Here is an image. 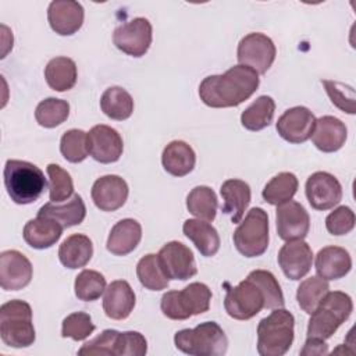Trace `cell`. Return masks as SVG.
<instances>
[{
    "mask_svg": "<svg viewBox=\"0 0 356 356\" xmlns=\"http://www.w3.org/2000/svg\"><path fill=\"white\" fill-rule=\"evenodd\" d=\"M259 74L250 67L238 64L220 75H209L199 85L200 100L213 108L236 107L259 88Z\"/></svg>",
    "mask_w": 356,
    "mask_h": 356,
    "instance_id": "cell-1",
    "label": "cell"
},
{
    "mask_svg": "<svg viewBox=\"0 0 356 356\" xmlns=\"http://www.w3.org/2000/svg\"><path fill=\"white\" fill-rule=\"evenodd\" d=\"M3 179L8 196L17 204L36 202L47 186L43 171L33 163L25 160H7Z\"/></svg>",
    "mask_w": 356,
    "mask_h": 356,
    "instance_id": "cell-2",
    "label": "cell"
},
{
    "mask_svg": "<svg viewBox=\"0 0 356 356\" xmlns=\"http://www.w3.org/2000/svg\"><path fill=\"white\" fill-rule=\"evenodd\" d=\"M353 310L352 298L341 291L327 292L318 306L310 313L307 338L328 339L345 323Z\"/></svg>",
    "mask_w": 356,
    "mask_h": 356,
    "instance_id": "cell-3",
    "label": "cell"
},
{
    "mask_svg": "<svg viewBox=\"0 0 356 356\" xmlns=\"http://www.w3.org/2000/svg\"><path fill=\"white\" fill-rule=\"evenodd\" d=\"M295 328L293 314L278 307L270 316L260 320L257 325V352L260 356H282L285 355L292 342Z\"/></svg>",
    "mask_w": 356,
    "mask_h": 356,
    "instance_id": "cell-4",
    "label": "cell"
},
{
    "mask_svg": "<svg viewBox=\"0 0 356 356\" xmlns=\"http://www.w3.org/2000/svg\"><path fill=\"white\" fill-rule=\"evenodd\" d=\"M177 349L192 356H222L228 349V338L216 321H204L195 328L177 331Z\"/></svg>",
    "mask_w": 356,
    "mask_h": 356,
    "instance_id": "cell-5",
    "label": "cell"
},
{
    "mask_svg": "<svg viewBox=\"0 0 356 356\" xmlns=\"http://www.w3.org/2000/svg\"><path fill=\"white\" fill-rule=\"evenodd\" d=\"M0 337L11 348H28L35 342L36 334L29 303L14 299L1 305Z\"/></svg>",
    "mask_w": 356,
    "mask_h": 356,
    "instance_id": "cell-6",
    "label": "cell"
},
{
    "mask_svg": "<svg viewBox=\"0 0 356 356\" xmlns=\"http://www.w3.org/2000/svg\"><path fill=\"white\" fill-rule=\"evenodd\" d=\"M211 291L203 282H192L182 291H168L163 295L160 307L171 320H188L206 313L210 307Z\"/></svg>",
    "mask_w": 356,
    "mask_h": 356,
    "instance_id": "cell-7",
    "label": "cell"
},
{
    "mask_svg": "<svg viewBox=\"0 0 356 356\" xmlns=\"http://www.w3.org/2000/svg\"><path fill=\"white\" fill-rule=\"evenodd\" d=\"M236 250L245 257L261 256L268 248V216L261 207L248 211L232 235Z\"/></svg>",
    "mask_w": 356,
    "mask_h": 356,
    "instance_id": "cell-8",
    "label": "cell"
},
{
    "mask_svg": "<svg viewBox=\"0 0 356 356\" xmlns=\"http://www.w3.org/2000/svg\"><path fill=\"white\" fill-rule=\"evenodd\" d=\"M266 298L259 284L248 277L238 285L228 288L224 307L229 317L235 320H249L264 309Z\"/></svg>",
    "mask_w": 356,
    "mask_h": 356,
    "instance_id": "cell-9",
    "label": "cell"
},
{
    "mask_svg": "<svg viewBox=\"0 0 356 356\" xmlns=\"http://www.w3.org/2000/svg\"><path fill=\"white\" fill-rule=\"evenodd\" d=\"M275 44L264 33L252 32L243 36L238 44L239 64L250 67L257 74H266L275 60Z\"/></svg>",
    "mask_w": 356,
    "mask_h": 356,
    "instance_id": "cell-10",
    "label": "cell"
},
{
    "mask_svg": "<svg viewBox=\"0 0 356 356\" xmlns=\"http://www.w3.org/2000/svg\"><path fill=\"white\" fill-rule=\"evenodd\" d=\"M153 29L147 18L136 17L114 29L113 42L118 50L132 57H142L152 44Z\"/></svg>",
    "mask_w": 356,
    "mask_h": 356,
    "instance_id": "cell-11",
    "label": "cell"
},
{
    "mask_svg": "<svg viewBox=\"0 0 356 356\" xmlns=\"http://www.w3.org/2000/svg\"><path fill=\"white\" fill-rule=\"evenodd\" d=\"M160 266L168 280L186 281L196 275L197 267L192 250L178 241L167 242L157 253Z\"/></svg>",
    "mask_w": 356,
    "mask_h": 356,
    "instance_id": "cell-12",
    "label": "cell"
},
{
    "mask_svg": "<svg viewBox=\"0 0 356 356\" xmlns=\"http://www.w3.org/2000/svg\"><path fill=\"white\" fill-rule=\"evenodd\" d=\"M86 140L92 159L103 164L118 161L124 150L121 135L108 125L100 124L90 128Z\"/></svg>",
    "mask_w": 356,
    "mask_h": 356,
    "instance_id": "cell-13",
    "label": "cell"
},
{
    "mask_svg": "<svg viewBox=\"0 0 356 356\" xmlns=\"http://www.w3.org/2000/svg\"><path fill=\"white\" fill-rule=\"evenodd\" d=\"M306 197L316 210H330L342 199V186L330 172H313L306 181Z\"/></svg>",
    "mask_w": 356,
    "mask_h": 356,
    "instance_id": "cell-14",
    "label": "cell"
},
{
    "mask_svg": "<svg viewBox=\"0 0 356 356\" xmlns=\"http://www.w3.org/2000/svg\"><path fill=\"white\" fill-rule=\"evenodd\" d=\"M316 125L314 114L303 106L288 108L277 121L278 135L289 143H303L310 139Z\"/></svg>",
    "mask_w": 356,
    "mask_h": 356,
    "instance_id": "cell-15",
    "label": "cell"
},
{
    "mask_svg": "<svg viewBox=\"0 0 356 356\" xmlns=\"http://www.w3.org/2000/svg\"><path fill=\"white\" fill-rule=\"evenodd\" d=\"M277 234L284 241L306 238L310 228V217L306 209L293 200L277 206L275 213Z\"/></svg>",
    "mask_w": 356,
    "mask_h": 356,
    "instance_id": "cell-16",
    "label": "cell"
},
{
    "mask_svg": "<svg viewBox=\"0 0 356 356\" xmlns=\"http://www.w3.org/2000/svg\"><path fill=\"white\" fill-rule=\"evenodd\" d=\"M32 264L18 250L0 253V286L4 291H19L32 280Z\"/></svg>",
    "mask_w": 356,
    "mask_h": 356,
    "instance_id": "cell-17",
    "label": "cell"
},
{
    "mask_svg": "<svg viewBox=\"0 0 356 356\" xmlns=\"http://www.w3.org/2000/svg\"><path fill=\"white\" fill-rule=\"evenodd\" d=\"M313 252L303 239L288 241L278 252V264L286 278L299 281L312 268Z\"/></svg>",
    "mask_w": 356,
    "mask_h": 356,
    "instance_id": "cell-18",
    "label": "cell"
},
{
    "mask_svg": "<svg viewBox=\"0 0 356 356\" xmlns=\"http://www.w3.org/2000/svg\"><path fill=\"white\" fill-rule=\"evenodd\" d=\"M128 184L118 175H104L95 181L90 196L102 211H115L122 207L128 199Z\"/></svg>",
    "mask_w": 356,
    "mask_h": 356,
    "instance_id": "cell-19",
    "label": "cell"
},
{
    "mask_svg": "<svg viewBox=\"0 0 356 356\" xmlns=\"http://www.w3.org/2000/svg\"><path fill=\"white\" fill-rule=\"evenodd\" d=\"M83 17L82 4L74 0H54L47 8L49 25L61 36H70L78 32L83 24Z\"/></svg>",
    "mask_w": 356,
    "mask_h": 356,
    "instance_id": "cell-20",
    "label": "cell"
},
{
    "mask_svg": "<svg viewBox=\"0 0 356 356\" xmlns=\"http://www.w3.org/2000/svg\"><path fill=\"white\" fill-rule=\"evenodd\" d=\"M346 125L337 117L323 115L316 120V125L312 134L313 145L324 153H334L339 150L346 140Z\"/></svg>",
    "mask_w": 356,
    "mask_h": 356,
    "instance_id": "cell-21",
    "label": "cell"
},
{
    "mask_svg": "<svg viewBox=\"0 0 356 356\" xmlns=\"http://www.w3.org/2000/svg\"><path fill=\"white\" fill-rule=\"evenodd\" d=\"M135 292L124 280L113 281L104 291L103 310L108 318L125 320L135 307Z\"/></svg>",
    "mask_w": 356,
    "mask_h": 356,
    "instance_id": "cell-22",
    "label": "cell"
},
{
    "mask_svg": "<svg viewBox=\"0 0 356 356\" xmlns=\"http://www.w3.org/2000/svg\"><path fill=\"white\" fill-rule=\"evenodd\" d=\"M317 275L331 281L345 277L352 268V259L346 249L339 246H325L316 256Z\"/></svg>",
    "mask_w": 356,
    "mask_h": 356,
    "instance_id": "cell-23",
    "label": "cell"
},
{
    "mask_svg": "<svg viewBox=\"0 0 356 356\" xmlns=\"http://www.w3.org/2000/svg\"><path fill=\"white\" fill-rule=\"evenodd\" d=\"M142 239V227L134 218L120 220L110 231L107 250L115 256H127L136 249Z\"/></svg>",
    "mask_w": 356,
    "mask_h": 356,
    "instance_id": "cell-24",
    "label": "cell"
},
{
    "mask_svg": "<svg viewBox=\"0 0 356 356\" xmlns=\"http://www.w3.org/2000/svg\"><path fill=\"white\" fill-rule=\"evenodd\" d=\"M63 227L53 218L38 216L29 220L22 231L24 241L33 249L51 248L63 234Z\"/></svg>",
    "mask_w": 356,
    "mask_h": 356,
    "instance_id": "cell-25",
    "label": "cell"
},
{
    "mask_svg": "<svg viewBox=\"0 0 356 356\" xmlns=\"http://www.w3.org/2000/svg\"><path fill=\"white\" fill-rule=\"evenodd\" d=\"M220 193L224 200L222 213L228 214L234 224L241 222L245 210L250 203V186L242 179L232 178L222 182Z\"/></svg>",
    "mask_w": 356,
    "mask_h": 356,
    "instance_id": "cell-26",
    "label": "cell"
},
{
    "mask_svg": "<svg viewBox=\"0 0 356 356\" xmlns=\"http://www.w3.org/2000/svg\"><path fill=\"white\" fill-rule=\"evenodd\" d=\"M196 154L193 149L184 140L170 142L161 154L164 170L174 177H185L195 168Z\"/></svg>",
    "mask_w": 356,
    "mask_h": 356,
    "instance_id": "cell-27",
    "label": "cell"
},
{
    "mask_svg": "<svg viewBox=\"0 0 356 356\" xmlns=\"http://www.w3.org/2000/svg\"><path fill=\"white\" fill-rule=\"evenodd\" d=\"M93 256V245L89 236L72 234L67 236L58 248V259L67 268L75 270L85 267Z\"/></svg>",
    "mask_w": 356,
    "mask_h": 356,
    "instance_id": "cell-28",
    "label": "cell"
},
{
    "mask_svg": "<svg viewBox=\"0 0 356 356\" xmlns=\"http://www.w3.org/2000/svg\"><path fill=\"white\" fill-rule=\"evenodd\" d=\"M38 216H44L56 220L63 228H70L74 225H79L86 217V206L82 197L78 193H74L72 197L64 203L57 204L54 202H49L43 204Z\"/></svg>",
    "mask_w": 356,
    "mask_h": 356,
    "instance_id": "cell-29",
    "label": "cell"
},
{
    "mask_svg": "<svg viewBox=\"0 0 356 356\" xmlns=\"http://www.w3.org/2000/svg\"><path fill=\"white\" fill-rule=\"evenodd\" d=\"M182 231L185 236L193 242L202 256L211 257L218 252L220 236L217 229L209 221L189 218L184 222Z\"/></svg>",
    "mask_w": 356,
    "mask_h": 356,
    "instance_id": "cell-30",
    "label": "cell"
},
{
    "mask_svg": "<svg viewBox=\"0 0 356 356\" xmlns=\"http://www.w3.org/2000/svg\"><path fill=\"white\" fill-rule=\"evenodd\" d=\"M76 64L70 57H54L44 68V78L47 85L56 92H65L76 83Z\"/></svg>",
    "mask_w": 356,
    "mask_h": 356,
    "instance_id": "cell-31",
    "label": "cell"
},
{
    "mask_svg": "<svg viewBox=\"0 0 356 356\" xmlns=\"http://www.w3.org/2000/svg\"><path fill=\"white\" fill-rule=\"evenodd\" d=\"M100 108L108 118L124 121L132 115L134 100L124 88L111 86L103 92L100 97Z\"/></svg>",
    "mask_w": 356,
    "mask_h": 356,
    "instance_id": "cell-32",
    "label": "cell"
},
{
    "mask_svg": "<svg viewBox=\"0 0 356 356\" xmlns=\"http://www.w3.org/2000/svg\"><path fill=\"white\" fill-rule=\"evenodd\" d=\"M275 111V102L271 96H259L241 114V124L249 131H261L273 121Z\"/></svg>",
    "mask_w": 356,
    "mask_h": 356,
    "instance_id": "cell-33",
    "label": "cell"
},
{
    "mask_svg": "<svg viewBox=\"0 0 356 356\" xmlns=\"http://www.w3.org/2000/svg\"><path fill=\"white\" fill-rule=\"evenodd\" d=\"M299 182L295 174L292 172H280L273 177L263 189V199L273 206H280L292 200L298 191Z\"/></svg>",
    "mask_w": 356,
    "mask_h": 356,
    "instance_id": "cell-34",
    "label": "cell"
},
{
    "mask_svg": "<svg viewBox=\"0 0 356 356\" xmlns=\"http://www.w3.org/2000/svg\"><path fill=\"white\" fill-rule=\"evenodd\" d=\"M186 207L199 220L213 221L218 207L216 192L206 185L195 186L186 196Z\"/></svg>",
    "mask_w": 356,
    "mask_h": 356,
    "instance_id": "cell-35",
    "label": "cell"
},
{
    "mask_svg": "<svg viewBox=\"0 0 356 356\" xmlns=\"http://www.w3.org/2000/svg\"><path fill=\"white\" fill-rule=\"evenodd\" d=\"M136 275L142 286L149 291H161L168 286L170 280L164 274L159 257L154 253L143 256L136 264Z\"/></svg>",
    "mask_w": 356,
    "mask_h": 356,
    "instance_id": "cell-36",
    "label": "cell"
},
{
    "mask_svg": "<svg viewBox=\"0 0 356 356\" xmlns=\"http://www.w3.org/2000/svg\"><path fill=\"white\" fill-rule=\"evenodd\" d=\"M330 291V285L327 280L321 277H310L303 280L296 291V300L300 306V309L310 314L321 302V299L325 296V293Z\"/></svg>",
    "mask_w": 356,
    "mask_h": 356,
    "instance_id": "cell-37",
    "label": "cell"
},
{
    "mask_svg": "<svg viewBox=\"0 0 356 356\" xmlns=\"http://www.w3.org/2000/svg\"><path fill=\"white\" fill-rule=\"evenodd\" d=\"M70 115V103L63 99L49 97L42 100L35 110V118L40 127L56 128Z\"/></svg>",
    "mask_w": 356,
    "mask_h": 356,
    "instance_id": "cell-38",
    "label": "cell"
},
{
    "mask_svg": "<svg viewBox=\"0 0 356 356\" xmlns=\"http://www.w3.org/2000/svg\"><path fill=\"white\" fill-rule=\"evenodd\" d=\"M106 278L96 270H82L75 277V296L83 302H93L106 291Z\"/></svg>",
    "mask_w": 356,
    "mask_h": 356,
    "instance_id": "cell-39",
    "label": "cell"
},
{
    "mask_svg": "<svg viewBox=\"0 0 356 356\" xmlns=\"http://www.w3.org/2000/svg\"><path fill=\"white\" fill-rule=\"evenodd\" d=\"M88 134L82 129H68L63 134L60 140V152L64 159L70 163H81L83 161L88 152Z\"/></svg>",
    "mask_w": 356,
    "mask_h": 356,
    "instance_id": "cell-40",
    "label": "cell"
},
{
    "mask_svg": "<svg viewBox=\"0 0 356 356\" xmlns=\"http://www.w3.org/2000/svg\"><path fill=\"white\" fill-rule=\"evenodd\" d=\"M46 171L49 175L50 200L54 203H60L70 199V196L74 193V182L71 175L58 164H49Z\"/></svg>",
    "mask_w": 356,
    "mask_h": 356,
    "instance_id": "cell-41",
    "label": "cell"
},
{
    "mask_svg": "<svg viewBox=\"0 0 356 356\" xmlns=\"http://www.w3.org/2000/svg\"><path fill=\"white\" fill-rule=\"evenodd\" d=\"M252 280H254L259 286L261 288L264 298H266V305L264 309H278V307H284L285 305V299L281 291V286L277 281V278L274 277V274L271 271L267 270H253L249 273V275Z\"/></svg>",
    "mask_w": 356,
    "mask_h": 356,
    "instance_id": "cell-42",
    "label": "cell"
},
{
    "mask_svg": "<svg viewBox=\"0 0 356 356\" xmlns=\"http://www.w3.org/2000/svg\"><path fill=\"white\" fill-rule=\"evenodd\" d=\"M95 331L92 317L85 312H75L63 320L61 337L74 341H83Z\"/></svg>",
    "mask_w": 356,
    "mask_h": 356,
    "instance_id": "cell-43",
    "label": "cell"
},
{
    "mask_svg": "<svg viewBox=\"0 0 356 356\" xmlns=\"http://www.w3.org/2000/svg\"><path fill=\"white\" fill-rule=\"evenodd\" d=\"M321 83L325 88V92L334 106H337L341 111L348 114L356 113V107H355L356 97H355V89L352 86L338 81H328V79H323Z\"/></svg>",
    "mask_w": 356,
    "mask_h": 356,
    "instance_id": "cell-44",
    "label": "cell"
},
{
    "mask_svg": "<svg viewBox=\"0 0 356 356\" xmlns=\"http://www.w3.org/2000/svg\"><path fill=\"white\" fill-rule=\"evenodd\" d=\"M147 352V341L138 331L118 332L114 356H143Z\"/></svg>",
    "mask_w": 356,
    "mask_h": 356,
    "instance_id": "cell-45",
    "label": "cell"
},
{
    "mask_svg": "<svg viewBox=\"0 0 356 356\" xmlns=\"http://www.w3.org/2000/svg\"><path fill=\"white\" fill-rule=\"evenodd\" d=\"M355 213L348 206H339L325 218V228L331 235L341 236L349 234L355 227Z\"/></svg>",
    "mask_w": 356,
    "mask_h": 356,
    "instance_id": "cell-46",
    "label": "cell"
},
{
    "mask_svg": "<svg viewBox=\"0 0 356 356\" xmlns=\"http://www.w3.org/2000/svg\"><path fill=\"white\" fill-rule=\"evenodd\" d=\"M118 331L104 330L100 335L93 338L89 342H85L78 350V355H106L114 356V346Z\"/></svg>",
    "mask_w": 356,
    "mask_h": 356,
    "instance_id": "cell-47",
    "label": "cell"
},
{
    "mask_svg": "<svg viewBox=\"0 0 356 356\" xmlns=\"http://www.w3.org/2000/svg\"><path fill=\"white\" fill-rule=\"evenodd\" d=\"M328 353V346L323 339H317V338H307V341L305 342L303 349L300 350V355H325Z\"/></svg>",
    "mask_w": 356,
    "mask_h": 356,
    "instance_id": "cell-48",
    "label": "cell"
}]
</instances>
